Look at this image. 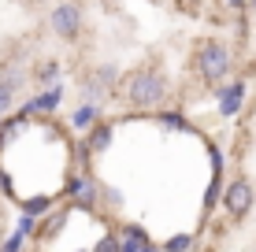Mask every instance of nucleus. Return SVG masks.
I'll return each instance as SVG.
<instances>
[{
	"mask_svg": "<svg viewBox=\"0 0 256 252\" xmlns=\"http://www.w3.org/2000/svg\"><path fill=\"white\" fill-rule=\"evenodd\" d=\"M197 74L204 85H219L226 74H230V48L223 41L208 37L197 45Z\"/></svg>",
	"mask_w": 256,
	"mask_h": 252,
	"instance_id": "2",
	"label": "nucleus"
},
{
	"mask_svg": "<svg viewBox=\"0 0 256 252\" xmlns=\"http://www.w3.org/2000/svg\"><path fill=\"white\" fill-rule=\"evenodd\" d=\"M252 201H256V189H252L249 178H234L230 186H226V193H223L226 215H230V219H238V223H242L245 215L252 212Z\"/></svg>",
	"mask_w": 256,
	"mask_h": 252,
	"instance_id": "4",
	"label": "nucleus"
},
{
	"mask_svg": "<svg viewBox=\"0 0 256 252\" xmlns=\"http://www.w3.org/2000/svg\"><path fill=\"white\" fill-rule=\"evenodd\" d=\"M48 26H52V33H56L60 41L74 45V41L86 33V7H82V0H60V4H52Z\"/></svg>",
	"mask_w": 256,
	"mask_h": 252,
	"instance_id": "3",
	"label": "nucleus"
},
{
	"mask_svg": "<svg viewBox=\"0 0 256 252\" xmlns=\"http://www.w3.org/2000/svg\"><path fill=\"white\" fill-rule=\"evenodd\" d=\"M116 78H119V71H116V67H96V71H93V85H96V89H116Z\"/></svg>",
	"mask_w": 256,
	"mask_h": 252,
	"instance_id": "7",
	"label": "nucleus"
},
{
	"mask_svg": "<svg viewBox=\"0 0 256 252\" xmlns=\"http://www.w3.org/2000/svg\"><path fill=\"white\" fill-rule=\"evenodd\" d=\"M96 119V104H82V108L74 111V126H90Z\"/></svg>",
	"mask_w": 256,
	"mask_h": 252,
	"instance_id": "9",
	"label": "nucleus"
},
{
	"mask_svg": "<svg viewBox=\"0 0 256 252\" xmlns=\"http://www.w3.org/2000/svg\"><path fill=\"white\" fill-rule=\"evenodd\" d=\"M4 252H19V238H12V241H8V245H4Z\"/></svg>",
	"mask_w": 256,
	"mask_h": 252,
	"instance_id": "14",
	"label": "nucleus"
},
{
	"mask_svg": "<svg viewBox=\"0 0 256 252\" xmlns=\"http://www.w3.org/2000/svg\"><path fill=\"white\" fill-rule=\"evenodd\" d=\"M108 145H112V123L93 126V134H90V141H86V149H90V152H104Z\"/></svg>",
	"mask_w": 256,
	"mask_h": 252,
	"instance_id": "6",
	"label": "nucleus"
},
{
	"mask_svg": "<svg viewBox=\"0 0 256 252\" xmlns=\"http://www.w3.org/2000/svg\"><path fill=\"white\" fill-rule=\"evenodd\" d=\"M126 100H130V108H141V111L160 108L167 100L164 71H156V67H138V71L126 78Z\"/></svg>",
	"mask_w": 256,
	"mask_h": 252,
	"instance_id": "1",
	"label": "nucleus"
},
{
	"mask_svg": "<svg viewBox=\"0 0 256 252\" xmlns=\"http://www.w3.org/2000/svg\"><path fill=\"white\" fill-rule=\"evenodd\" d=\"M52 74H56V63H52V59L38 67V82H52Z\"/></svg>",
	"mask_w": 256,
	"mask_h": 252,
	"instance_id": "11",
	"label": "nucleus"
},
{
	"mask_svg": "<svg viewBox=\"0 0 256 252\" xmlns=\"http://www.w3.org/2000/svg\"><path fill=\"white\" fill-rule=\"evenodd\" d=\"M22 4H26V7H34V11H38V7H45L48 0H22Z\"/></svg>",
	"mask_w": 256,
	"mask_h": 252,
	"instance_id": "13",
	"label": "nucleus"
},
{
	"mask_svg": "<svg viewBox=\"0 0 256 252\" xmlns=\"http://www.w3.org/2000/svg\"><path fill=\"white\" fill-rule=\"evenodd\" d=\"M238 104H242V85L230 82L223 93H219V111H223V115H234V111H238Z\"/></svg>",
	"mask_w": 256,
	"mask_h": 252,
	"instance_id": "5",
	"label": "nucleus"
},
{
	"mask_svg": "<svg viewBox=\"0 0 256 252\" xmlns=\"http://www.w3.org/2000/svg\"><path fill=\"white\" fill-rule=\"evenodd\" d=\"M208 252H219V249H208Z\"/></svg>",
	"mask_w": 256,
	"mask_h": 252,
	"instance_id": "15",
	"label": "nucleus"
},
{
	"mask_svg": "<svg viewBox=\"0 0 256 252\" xmlns=\"http://www.w3.org/2000/svg\"><path fill=\"white\" fill-rule=\"evenodd\" d=\"M93 252H122V241H119V238H104Z\"/></svg>",
	"mask_w": 256,
	"mask_h": 252,
	"instance_id": "10",
	"label": "nucleus"
},
{
	"mask_svg": "<svg viewBox=\"0 0 256 252\" xmlns=\"http://www.w3.org/2000/svg\"><path fill=\"white\" fill-rule=\"evenodd\" d=\"M122 252H152V249L141 245V238H138V241H134V238H122Z\"/></svg>",
	"mask_w": 256,
	"mask_h": 252,
	"instance_id": "12",
	"label": "nucleus"
},
{
	"mask_svg": "<svg viewBox=\"0 0 256 252\" xmlns=\"http://www.w3.org/2000/svg\"><path fill=\"white\" fill-rule=\"evenodd\" d=\"M12 108H15V85L12 82H0V115H8Z\"/></svg>",
	"mask_w": 256,
	"mask_h": 252,
	"instance_id": "8",
	"label": "nucleus"
}]
</instances>
